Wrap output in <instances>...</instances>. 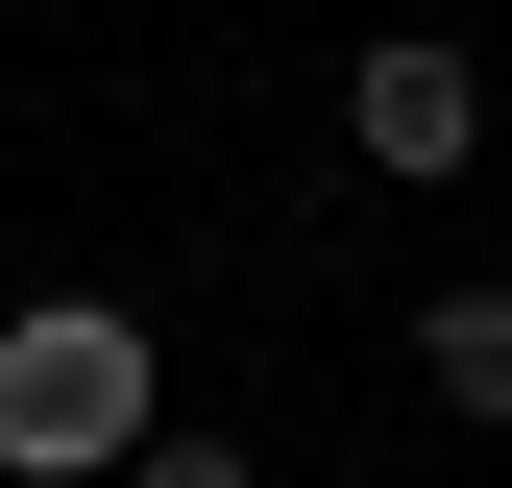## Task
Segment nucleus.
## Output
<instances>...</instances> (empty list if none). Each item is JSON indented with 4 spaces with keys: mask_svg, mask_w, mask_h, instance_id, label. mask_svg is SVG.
Here are the masks:
<instances>
[{
    "mask_svg": "<svg viewBox=\"0 0 512 488\" xmlns=\"http://www.w3.org/2000/svg\"><path fill=\"white\" fill-rule=\"evenodd\" d=\"M342 147L391 171V196H439V171H488V74H464L439 25H391V49L342 74Z\"/></svg>",
    "mask_w": 512,
    "mask_h": 488,
    "instance_id": "2",
    "label": "nucleus"
},
{
    "mask_svg": "<svg viewBox=\"0 0 512 488\" xmlns=\"http://www.w3.org/2000/svg\"><path fill=\"white\" fill-rule=\"evenodd\" d=\"M122 488H269V464H244V440H147Z\"/></svg>",
    "mask_w": 512,
    "mask_h": 488,
    "instance_id": "4",
    "label": "nucleus"
},
{
    "mask_svg": "<svg viewBox=\"0 0 512 488\" xmlns=\"http://www.w3.org/2000/svg\"><path fill=\"white\" fill-rule=\"evenodd\" d=\"M171 440V342L122 293H25L0 318V488H122Z\"/></svg>",
    "mask_w": 512,
    "mask_h": 488,
    "instance_id": "1",
    "label": "nucleus"
},
{
    "mask_svg": "<svg viewBox=\"0 0 512 488\" xmlns=\"http://www.w3.org/2000/svg\"><path fill=\"white\" fill-rule=\"evenodd\" d=\"M415 391H439V415H488V440H512V293H439V318H415Z\"/></svg>",
    "mask_w": 512,
    "mask_h": 488,
    "instance_id": "3",
    "label": "nucleus"
}]
</instances>
